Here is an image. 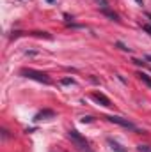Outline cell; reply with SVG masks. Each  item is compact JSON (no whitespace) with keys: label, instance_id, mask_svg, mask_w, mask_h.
Here are the masks:
<instances>
[{"label":"cell","instance_id":"cell-2","mask_svg":"<svg viewBox=\"0 0 151 152\" xmlns=\"http://www.w3.org/2000/svg\"><path fill=\"white\" fill-rule=\"evenodd\" d=\"M68 138L75 143L76 149H80V151H84V152L89 151V143H87V140H85V138H84L78 131H75V129H70V131H68Z\"/></svg>","mask_w":151,"mask_h":152},{"label":"cell","instance_id":"cell-10","mask_svg":"<svg viewBox=\"0 0 151 152\" xmlns=\"http://www.w3.org/2000/svg\"><path fill=\"white\" fill-rule=\"evenodd\" d=\"M115 46H117V48H121V50H123V51H128V53H130V51H132V50H130V48H126V46H124V44H123V42H115Z\"/></svg>","mask_w":151,"mask_h":152},{"label":"cell","instance_id":"cell-13","mask_svg":"<svg viewBox=\"0 0 151 152\" xmlns=\"http://www.w3.org/2000/svg\"><path fill=\"white\" fill-rule=\"evenodd\" d=\"M82 122L84 124H89V122H93V117H82Z\"/></svg>","mask_w":151,"mask_h":152},{"label":"cell","instance_id":"cell-4","mask_svg":"<svg viewBox=\"0 0 151 152\" xmlns=\"http://www.w3.org/2000/svg\"><path fill=\"white\" fill-rule=\"evenodd\" d=\"M93 99H94V101H98V103H101V104H103V106H107V108H109V106H112L110 99H109L105 94H101V92H94V94H93Z\"/></svg>","mask_w":151,"mask_h":152},{"label":"cell","instance_id":"cell-1","mask_svg":"<svg viewBox=\"0 0 151 152\" xmlns=\"http://www.w3.org/2000/svg\"><path fill=\"white\" fill-rule=\"evenodd\" d=\"M20 75L23 78H29V80H34V81H39V83H44V85H50L52 80L46 73H41V71H34V69H21Z\"/></svg>","mask_w":151,"mask_h":152},{"label":"cell","instance_id":"cell-3","mask_svg":"<svg viewBox=\"0 0 151 152\" xmlns=\"http://www.w3.org/2000/svg\"><path fill=\"white\" fill-rule=\"evenodd\" d=\"M109 122H112V124H117V126H121V127H126V129H132V131H135L137 127H135V124L133 122H130L128 118H123V117H115V115H109V117H105Z\"/></svg>","mask_w":151,"mask_h":152},{"label":"cell","instance_id":"cell-14","mask_svg":"<svg viewBox=\"0 0 151 152\" xmlns=\"http://www.w3.org/2000/svg\"><path fill=\"white\" fill-rule=\"evenodd\" d=\"M142 30H146V32L151 36V27H150V25H142Z\"/></svg>","mask_w":151,"mask_h":152},{"label":"cell","instance_id":"cell-12","mask_svg":"<svg viewBox=\"0 0 151 152\" xmlns=\"http://www.w3.org/2000/svg\"><path fill=\"white\" fill-rule=\"evenodd\" d=\"M98 4H101V9H107V5H109V2L107 0H96Z\"/></svg>","mask_w":151,"mask_h":152},{"label":"cell","instance_id":"cell-5","mask_svg":"<svg viewBox=\"0 0 151 152\" xmlns=\"http://www.w3.org/2000/svg\"><path fill=\"white\" fill-rule=\"evenodd\" d=\"M55 117V112H52V110H43V112H39V113L34 115V120L38 122V120H48V118H53Z\"/></svg>","mask_w":151,"mask_h":152},{"label":"cell","instance_id":"cell-9","mask_svg":"<svg viewBox=\"0 0 151 152\" xmlns=\"http://www.w3.org/2000/svg\"><path fill=\"white\" fill-rule=\"evenodd\" d=\"M61 83H62V85H75V80H73V78H64Z\"/></svg>","mask_w":151,"mask_h":152},{"label":"cell","instance_id":"cell-15","mask_svg":"<svg viewBox=\"0 0 151 152\" xmlns=\"http://www.w3.org/2000/svg\"><path fill=\"white\" fill-rule=\"evenodd\" d=\"M146 58H148V60H150V62H151V55H148V57H146Z\"/></svg>","mask_w":151,"mask_h":152},{"label":"cell","instance_id":"cell-16","mask_svg":"<svg viewBox=\"0 0 151 152\" xmlns=\"http://www.w3.org/2000/svg\"><path fill=\"white\" fill-rule=\"evenodd\" d=\"M46 2H48V4H53V0H46Z\"/></svg>","mask_w":151,"mask_h":152},{"label":"cell","instance_id":"cell-17","mask_svg":"<svg viewBox=\"0 0 151 152\" xmlns=\"http://www.w3.org/2000/svg\"><path fill=\"white\" fill-rule=\"evenodd\" d=\"M137 2H139V4H142V0H137Z\"/></svg>","mask_w":151,"mask_h":152},{"label":"cell","instance_id":"cell-8","mask_svg":"<svg viewBox=\"0 0 151 152\" xmlns=\"http://www.w3.org/2000/svg\"><path fill=\"white\" fill-rule=\"evenodd\" d=\"M137 76H139V80H141V81H144L148 87H151V78H150L148 75H144V73H139Z\"/></svg>","mask_w":151,"mask_h":152},{"label":"cell","instance_id":"cell-7","mask_svg":"<svg viewBox=\"0 0 151 152\" xmlns=\"http://www.w3.org/2000/svg\"><path fill=\"white\" fill-rule=\"evenodd\" d=\"M101 14L109 16V18H110V20H114V21H119V16H117L114 11H110V9H101Z\"/></svg>","mask_w":151,"mask_h":152},{"label":"cell","instance_id":"cell-11","mask_svg":"<svg viewBox=\"0 0 151 152\" xmlns=\"http://www.w3.org/2000/svg\"><path fill=\"white\" fill-rule=\"evenodd\" d=\"M139 152H151V147H148V145H139Z\"/></svg>","mask_w":151,"mask_h":152},{"label":"cell","instance_id":"cell-6","mask_svg":"<svg viewBox=\"0 0 151 152\" xmlns=\"http://www.w3.org/2000/svg\"><path fill=\"white\" fill-rule=\"evenodd\" d=\"M107 143H109V147H110L114 152H128L124 147H123V145H121V143H117V142H115V140H112V138H109V140H107Z\"/></svg>","mask_w":151,"mask_h":152}]
</instances>
